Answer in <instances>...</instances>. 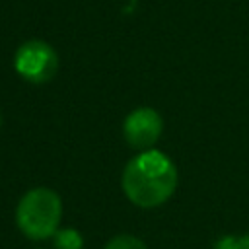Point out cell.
<instances>
[{"label": "cell", "instance_id": "obj_8", "mask_svg": "<svg viewBox=\"0 0 249 249\" xmlns=\"http://www.w3.org/2000/svg\"><path fill=\"white\" fill-rule=\"evenodd\" d=\"M239 249H249V233L239 237Z\"/></svg>", "mask_w": 249, "mask_h": 249}, {"label": "cell", "instance_id": "obj_4", "mask_svg": "<svg viewBox=\"0 0 249 249\" xmlns=\"http://www.w3.org/2000/svg\"><path fill=\"white\" fill-rule=\"evenodd\" d=\"M163 119L152 107H138L130 111L123 123V136L130 148L150 150L161 136Z\"/></svg>", "mask_w": 249, "mask_h": 249}, {"label": "cell", "instance_id": "obj_3", "mask_svg": "<svg viewBox=\"0 0 249 249\" xmlns=\"http://www.w3.org/2000/svg\"><path fill=\"white\" fill-rule=\"evenodd\" d=\"M14 68L23 80L31 84H47L58 70V56L49 43L31 39L19 45L16 51Z\"/></svg>", "mask_w": 249, "mask_h": 249}, {"label": "cell", "instance_id": "obj_1", "mask_svg": "<svg viewBox=\"0 0 249 249\" xmlns=\"http://www.w3.org/2000/svg\"><path fill=\"white\" fill-rule=\"evenodd\" d=\"M179 173L173 160L160 150H144L123 169L121 185L126 198L140 208H156L171 198Z\"/></svg>", "mask_w": 249, "mask_h": 249}, {"label": "cell", "instance_id": "obj_6", "mask_svg": "<svg viewBox=\"0 0 249 249\" xmlns=\"http://www.w3.org/2000/svg\"><path fill=\"white\" fill-rule=\"evenodd\" d=\"M105 249H148L146 243L134 235H128V233H121V235H115L107 241Z\"/></svg>", "mask_w": 249, "mask_h": 249}, {"label": "cell", "instance_id": "obj_9", "mask_svg": "<svg viewBox=\"0 0 249 249\" xmlns=\"http://www.w3.org/2000/svg\"><path fill=\"white\" fill-rule=\"evenodd\" d=\"M0 126H2V113H0Z\"/></svg>", "mask_w": 249, "mask_h": 249}, {"label": "cell", "instance_id": "obj_2", "mask_svg": "<svg viewBox=\"0 0 249 249\" xmlns=\"http://www.w3.org/2000/svg\"><path fill=\"white\" fill-rule=\"evenodd\" d=\"M62 218V200L49 187L29 189L18 202L16 224L29 239H47L54 235Z\"/></svg>", "mask_w": 249, "mask_h": 249}, {"label": "cell", "instance_id": "obj_5", "mask_svg": "<svg viewBox=\"0 0 249 249\" xmlns=\"http://www.w3.org/2000/svg\"><path fill=\"white\" fill-rule=\"evenodd\" d=\"M54 249H82L84 237L76 228H58L53 235Z\"/></svg>", "mask_w": 249, "mask_h": 249}, {"label": "cell", "instance_id": "obj_7", "mask_svg": "<svg viewBox=\"0 0 249 249\" xmlns=\"http://www.w3.org/2000/svg\"><path fill=\"white\" fill-rule=\"evenodd\" d=\"M212 249H239V237H233V235H224L220 237Z\"/></svg>", "mask_w": 249, "mask_h": 249}]
</instances>
